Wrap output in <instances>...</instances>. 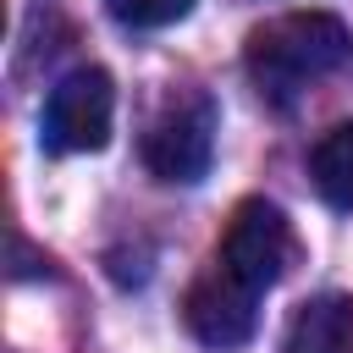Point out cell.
I'll return each instance as SVG.
<instances>
[{"mask_svg":"<svg viewBox=\"0 0 353 353\" xmlns=\"http://www.w3.org/2000/svg\"><path fill=\"white\" fill-rule=\"evenodd\" d=\"M221 265L232 276H243L254 292L276 287L292 265V226L281 215V204L270 199H243L221 232Z\"/></svg>","mask_w":353,"mask_h":353,"instance_id":"3957f363","label":"cell"},{"mask_svg":"<svg viewBox=\"0 0 353 353\" xmlns=\"http://www.w3.org/2000/svg\"><path fill=\"white\" fill-rule=\"evenodd\" d=\"M281 353H353V298H342V292L309 298L292 314Z\"/></svg>","mask_w":353,"mask_h":353,"instance_id":"8992f818","label":"cell"},{"mask_svg":"<svg viewBox=\"0 0 353 353\" xmlns=\"http://www.w3.org/2000/svg\"><path fill=\"white\" fill-rule=\"evenodd\" d=\"M347 61H353V33L331 11H281V17L259 22L243 50V66L259 83V94H270L281 105Z\"/></svg>","mask_w":353,"mask_h":353,"instance_id":"6da1fadb","label":"cell"},{"mask_svg":"<svg viewBox=\"0 0 353 353\" xmlns=\"http://www.w3.org/2000/svg\"><path fill=\"white\" fill-rule=\"evenodd\" d=\"M254 298H259V292L215 259V265L188 287L182 320H188V331H193L204 347H243V342L254 336V320H259Z\"/></svg>","mask_w":353,"mask_h":353,"instance_id":"5b68a950","label":"cell"},{"mask_svg":"<svg viewBox=\"0 0 353 353\" xmlns=\"http://www.w3.org/2000/svg\"><path fill=\"white\" fill-rule=\"evenodd\" d=\"M110 116H116L110 72L105 66H77L50 88L39 132L55 154H94V149L110 143Z\"/></svg>","mask_w":353,"mask_h":353,"instance_id":"7a4b0ae2","label":"cell"},{"mask_svg":"<svg viewBox=\"0 0 353 353\" xmlns=\"http://www.w3.org/2000/svg\"><path fill=\"white\" fill-rule=\"evenodd\" d=\"M121 28H171L193 11V0H105Z\"/></svg>","mask_w":353,"mask_h":353,"instance_id":"ba28073f","label":"cell"},{"mask_svg":"<svg viewBox=\"0 0 353 353\" xmlns=\"http://www.w3.org/2000/svg\"><path fill=\"white\" fill-rule=\"evenodd\" d=\"M215 154V105L204 94H188L165 105V116L143 132V165L160 182H199Z\"/></svg>","mask_w":353,"mask_h":353,"instance_id":"277c9868","label":"cell"},{"mask_svg":"<svg viewBox=\"0 0 353 353\" xmlns=\"http://www.w3.org/2000/svg\"><path fill=\"white\" fill-rule=\"evenodd\" d=\"M309 176H314V193H320L331 210H353V121H336V127L314 143Z\"/></svg>","mask_w":353,"mask_h":353,"instance_id":"52a82bcc","label":"cell"}]
</instances>
